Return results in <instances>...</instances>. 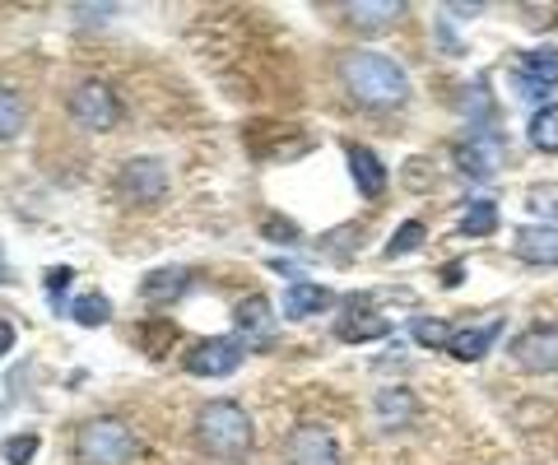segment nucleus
<instances>
[{
  "mask_svg": "<svg viewBox=\"0 0 558 465\" xmlns=\"http://www.w3.org/2000/svg\"><path fill=\"white\" fill-rule=\"evenodd\" d=\"M336 75H340V89L368 112H396V108H405V98H410L405 65L391 61L387 51H368V47L344 51L336 61Z\"/></svg>",
  "mask_w": 558,
  "mask_h": 465,
  "instance_id": "obj_1",
  "label": "nucleus"
},
{
  "mask_svg": "<svg viewBox=\"0 0 558 465\" xmlns=\"http://www.w3.org/2000/svg\"><path fill=\"white\" fill-rule=\"evenodd\" d=\"M196 446L215 461H247L256 446L252 415L238 401H205L196 409Z\"/></svg>",
  "mask_w": 558,
  "mask_h": 465,
  "instance_id": "obj_2",
  "label": "nucleus"
},
{
  "mask_svg": "<svg viewBox=\"0 0 558 465\" xmlns=\"http://www.w3.org/2000/svg\"><path fill=\"white\" fill-rule=\"evenodd\" d=\"M140 456V438L126 419L98 415L75 428V465H131Z\"/></svg>",
  "mask_w": 558,
  "mask_h": 465,
  "instance_id": "obj_3",
  "label": "nucleus"
},
{
  "mask_svg": "<svg viewBox=\"0 0 558 465\" xmlns=\"http://www.w3.org/2000/svg\"><path fill=\"white\" fill-rule=\"evenodd\" d=\"M65 112H70V122H75L80 131H112L117 122H121V98H117V89L108 79H80L75 89H70V98H65Z\"/></svg>",
  "mask_w": 558,
  "mask_h": 465,
  "instance_id": "obj_4",
  "label": "nucleus"
},
{
  "mask_svg": "<svg viewBox=\"0 0 558 465\" xmlns=\"http://www.w3.org/2000/svg\"><path fill=\"white\" fill-rule=\"evenodd\" d=\"M168 163L154 159V154H140V159H126L117 168V196L126 205H154L168 196Z\"/></svg>",
  "mask_w": 558,
  "mask_h": 465,
  "instance_id": "obj_5",
  "label": "nucleus"
},
{
  "mask_svg": "<svg viewBox=\"0 0 558 465\" xmlns=\"http://www.w3.org/2000/svg\"><path fill=\"white\" fill-rule=\"evenodd\" d=\"M242 358H247V344L238 335H209L182 354V368L191 377H229L242 368Z\"/></svg>",
  "mask_w": 558,
  "mask_h": 465,
  "instance_id": "obj_6",
  "label": "nucleus"
},
{
  "mask_svg": "<svg viewBox=\"0 0 558 465\" xmlns=\"http://www.w3.org/2000/svg\"><path fill=\"white\" fill-rule=\"evenodd\" d=\"M512 358L521 372H558V321H531L512 340Z\"/></svg>",
  "mask_w": 558,
  "mask_h": 465,
  "instance_id": "obj_7",
  "label": "nucleus"
},
{
  "mask_svg": "<svg viewBox=\"0 0 558 465\" xmlns=\"http://www.w3.org/2000/svg\"><path fill=\"white\" fill-rule=\"evenodd\" d=\"M554 89H558V51L554 47L521 51V61H517V94H526L539 108V102H549Z\"/></svg>",
  "mask_w": 558,
  "mask_h": 465,
  "instance_id": "obj_8",
  "label": "nucleus"
},
{
  "mask_svg": "<svg viewBox=\"0 0 558 465\" xmlns=\"http://www.w3.org/2000/svg\"><path fill=\"white\" fill-rule=\"evenodd\" d=\"M284 465H340V446L322 424H299L284 442Z\"/></svg>",
  "mask_w": 558,
  "mask_h": 465,
  "instance_id": "obj_9",
  "label": "nucleus"
},
{
  "mask_svg": "<svg viewBox=\"0 0 558 465\" xmlns=\"http://www.w3.org/2000/svg\"><path fill=\"white\" fill-rule=\"evenodd\" d=\"M457 163L465 178L488 182L502 163V135L498 131H465V140L457 145Z\"/></svg>",
  "mask_w": 558,
  "mask_h": 465,
  "instance_id": "obj_10",
  "label": "nucleus"
},
{
  "mask_svg": "<svg viewBox=\"0 0 558 465\" xmlns=\"http://www.w3.org/2000/svg\"><path fill=\"white\" fill-rule=\"evenodd\" d=\"M502 331V313H488L480 321H465V326H451V344L447 354L461 358V364H480V358L494 350V340Z\"/></svg>",
  "mask_w": 558,
  "mask_h": 465,
  "instance_id": "obj_11",
  "label": "nucleus"
},
{
  "mask_svg": "<svg viewBox=\"0 0 558 465\" xmlns=\"http://www.w3.org/2000/svg\"><path fill=\"white\" fill-rule=\"evenodd\" d=\"M336 335H340L344 344H368V340L391 335V321L381 317L363 294H354V298H349V307H344V317L336 321Z\"/></svg>",
  "mask_w": 558,
  "mask_h": 465,
  "instance_id": "obj_12",
  "label": "nucleus"
},
{
  "mask_svg": "<svg viewBox=\"0 0 558 465\" xmlns=\"http://www.w3.org/2000/svg\"><path fill=\"white\" fill-rule=\"evenodd\" d=\"M238 340L247 344V354H252V350H270V344L279 340L275 307L260 298V294H252V298L238 303Z\"/></svg>",
  "mask_w": 558,
  "mask_h": 465,
  "instance_id": "obj_13",
  "label": "nucleus"
},
{
  "mask_svg": "<svg viewBox=\"0 0 558 465\" xmlns=\"http://www.w3.org/2000/svg\"><path fill=\"white\" fill-rule=\"evenodd\" d=\"M344 163H349V178H354V186H359L363 200H377L381 192H387L391 172H387V163H381L377 149L349 140V145H344Z\"/></svg>",
  "mask_w": 558,
  "mask_h": 465,
  "instance_id": "obj_14",
  "label": "nucleus"
},
{
  "mask_svg": "<svg viewBox=\"0 0 558 465\" xmlns=\"http://www.w3.org/2000/svg\"><path fill=\"white\" fill-rule=\"evenodd\" d=\"M191 284H196V274H191L186 266H159L140 280V298H145L149 307H168V303L186 298Z\"/></svg>",
  "mask_w": 558,
  "mask_h": 465,
  "instance_id": "obj_15",
  "label": "nucleus"
},
{
  "mask_svg": "<svg viewBox=\"0 0 558 465\" xmlns=\"http://www.w3.org/2000/svg\"><path fill=\"white\" fill-rule=\"evenodd\" d=\"M336 303V294H330L326 284H312V280H293L284 294H279V313H284V321H307L326 313V307Z\"/></svg>",
  "mask_w": 558,
  "mask_h": 465,
  "instance_id": "obj_16",
  "label": "nucleus"
},
{
  "mask_svg": "<svg viewBox=\"0 0 558 465\" xmlns=\"http://www.w3.org/2000/svg\"><path fill=\"white\" fill-rule=\"evenodd\" d=\"M418 409H424V405H418V395L410 387H381L373 395V415H377L381 428H391V433H396V428H410L418 419Z\"/></svg>",
  "mask_w": 558,
  "mask_h": 465,
  "instance_id": "obj_17",
  "label": "nucleus"
},
{
  "mask_svg": "<svg viewBox=\"0 0 558 465\" xmlns=\"http://www.w3.org/2000/svg\"><path fill=\"white\" fill-rule=\"evenodd\" d=\"M517 261L558 266V229H549V223H526V229L517 233Z\"/></svg>",
  "mask_w": 558,
  "mask_h": 465,
  "instance_id": "obj_18",
  "label": "nucleus"
},
{
  "mask_svg": "<svg viewBox=\"0 0 558 465\" xmlns=\"http://www.w3.org/2000/svg\"><path fill=\"white\" fill-rule=\"evenodd\" d=\"M526 140H531L539 154H558V102H539V108L531 112Z\"/></svg>",
  "mask_w": 558,
  "mask_h": 465,
  "instance_id": "obj_19",
  "label": "nucleus"
},
{
  "mask_svg": "<svg viewBox=\"0 0 558 465\" xmlns=\"http://www.w3.org/2000/svg\"><path fill=\"white\" fill-rule=\"evenodd\" d=\"M70 317H75V326H84V331L108 326L112 321V298L108 294H80L75 303H70Z\"/></svg>",
  "mask_w": 558,
  "mask_h": 465,
  "instance_id": "obj_20",
  "label": "nucleus"
},
{
  "mask_svg": "<svg viewBox=\"0 0 558 465\" xmlns=\"http://www.w3.org/2000/svg\"><path fill=\"white\" fill-rule=\"evenodd\" d=\"M24 126H28V108H24V98L14 94V89H0V145H10Z\"/></svg>",
  "mask_w": 558,
  "mask_h": 465,
  "instance_id": "obj_21",
  "label": "nucleus"
},
{
  "mask_svg": "<svg viewBox=\"0 0 558 465\" xmlns=\"http://www.w3.org/2000/svg\"><path fill=\"white\" fill-rule=\"evenodd\" d=\"M410 340L418 350H447L451 344V326L442 317H414L410 321Z\"/></svg>",
  "mask_w": 558,
  "mask_h": 465,
  "instance_id": "obj_22",
  "label": "nucleus"
},
{
  "mask_svg": "<svg viewBox=\"0 0 558 465\" xmlns=\"http://www.w3.org/2000/svg\"><path fill=\"white\" fill-rule=\"evenodd\" d=\"M494 223H498V205L494 200H470L465 215H461V233L465 237H488L494 233Z\"/></svg>",
  "mask_w": 558,
  "mask_h": 465,
  "instance_id": "obj_23",
  "label": "nucleus"
},
{
  "mask_svg": "<svg viewBox=\"0 0 558 465\" xmlns=\"http://www.w3.org/2000/svg\"><path fill=\"white\" fill-rule=\"evenodd\" d=\"M424 237H428V223L405 219V223H400V229L391 233V243H387V261H400V256H405V252L424 247Z\"/></svg>",
  "mask_w": 558,
  "mask_h": 465,
  "instance_id": "obj_24",
  "label": "nucleus"
},
{
  "mask_svg": "<svg viewBox=\"0 0 558 465\" xmlns=\"http://www.w3.org/2000/svg\"><path fill=\"white\" fill-rule=\"evenodd\" d=\"M405 14V5H349V20L363 24V28H377V24H391Z\"/></svg>",
  "mask_w": 558,
  "mask_h": 465,
  "instance_id": "obj_25",
  "label": "nucleus"
},
{
  "mask_svg": "<svg viewBox=\"0 0 558 465\" xmlns=\"http://www.w3.org/2000/svg\"><path fill=\"white\" fill-rule=\"evenodd\" d=\"M47 298H51V313H70L65 307V289H70V280H75V274H70V266H51L47 274Z\"/></svg>",
  "mask_w": 558,
  "mask_h": 465,
  "instance_id": "obj_26",
  "label": "nucleus"
},
{
  "mask_svg": "<svg viewBox=\"0 0 558 465\" xmlns=\"http://www.w3.org/2000/svg\"><path fill=\"white\" fill-rule=\"evenodd\" d=\"M33 456H38V433H20L5 442V461L10 465H28Z\"/></svg>",
  "mask_w": 558,
  "mask_h": 465,
  "instance_id": "obj_27",
  "label": "nucleus"
},
{
  "mask_svg": "<svg viewBox=\"0 0 558 465\" xmlns=\"http://www.w3.org/2000/svg\"><path fill=\"white\" fill-rule=\"evenodd\" d=\"M526 205L539 215V219H549V215H558V192H554V182H545V186H535V192L526 196Z\"/></svg>",
  "mask_w": 558,
  "mask_h": 465,
  "instance_id": "obj_28",
  "label": "nucleus"
},
{
  "mask_svg": "<svg viewBox=\"0 0 558 465\" xmlns=\"http://www.w3.org/2000/svg\"><path fill=\"white\" fill-rule=\"evenodd\" d=\"M363 243V229H344V233H330V237H322L317 247H326V252H336V261L344 256V247H359Z\"/></svg>",
  "mask_w": 558,
  "mask_h": 465,
  "instance_id": "obj_29",
  "label": "nucleus"
},
{
  "mask_svg": "<svg viewBox=\"0 0 558 465\" xmlns=\"http://www.w3.org/2000/svg\"><path fill=\"white\" fill-rule=\"evenodd\" d=\"M260 233H266L270 237V243H299V229H293V223L289 219H266V229H260Z\"/></svg>",
  "mask_w": 558,
  "mask_h": 465,
  "instance_id": "obj_30",
  "label": "nucleus"
},
{
  "mask_svg": "<svg viewBox=\"0 0 558 465\" xmlns=\"http://www.w3.org/2000/svg\"><path fill=\"white\" fill-rule=\"evenodd\" d=\"M438 47H442V51H451V57H457V51H461V42L451 38V28H447V24H438Z\"/></svg>",
  "mask_w": 558,
  "mask_h": 465,
  "instance_id": "obj_31",
  "label": "nucleus"
},
{
  "mask_svg": "<svg viewBox=\"0 0 558 465\" xmlns=\"http://www.w3.org/2000/svg\"><path fill=\"white\" fill-rule=\"evenodd\" d=\"M10 350H14V326L0 317V354H10Z\"/></svg>",
  "mask_w": 558,
  "mask_h": 465,
  "instance_id": "obj_32",
  "label": "nucleus"
},
{
  "mask_svg": "<svg viewBox=\"0 0 558 465\" xmlns=\"http://www.w3.org/2000/svg\"><path fill=\"white\" fill-rule=\"evenodd\" d=\"M447 14H461V20H475V14H484V5H447Z\"/></svg>",
  "mask_w": 558,
  "mask_h": 465,
  "instance_id": "obj_33",
  "label": "nucleus"
},
{
  "mask_svg": "<svg viewBox=\"0 0 558 465\" xmlns=\"http://www.w3.org/2000/svg\"><path fill=\"white\" fill-rule=\"evenodd\" d=\"M14 274H10V266H5V256H0V284H10Z\"/></svg>",
  "mask_w": 558,
  "mask_h": 465,
  "instance_id": "obj_34",
  "label": "nucleus"
}]
</instances>
